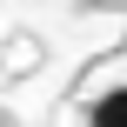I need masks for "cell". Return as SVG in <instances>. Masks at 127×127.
<instances>
[{
    "mask_svg": "<svg viewBox=\"0 0 127 127\" xmlns=\"http://www.w3.org/2000/svg\"><path fill=\"white\" fill-rule=\"evenodd\" d=\"M87 127H127V87H107V94L94 100V114H87Z\"/></svg>",
    "mask_w": 127,
    "mask_h": 127,
    "instance_id": "1",
    "label": "cell"
},
{
    "mask_svg": "<svg viewBox=\"0 0 127 127\" xmlns=\"http://www.w3.org/2000/svg\"><path fill=\"white\" fill-rule=\"evenodd\" d=\"M0 127H7V121H0Z\"/></svg>",
    "mask_w": 127,
    "mask_h": 127,
    "instance_id": "2",
    "label": "cell"
}]
</instances>
